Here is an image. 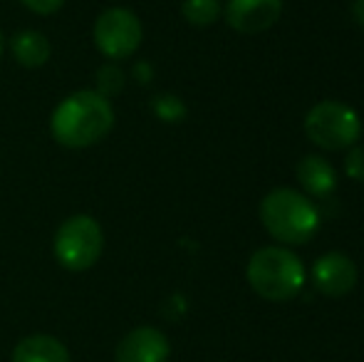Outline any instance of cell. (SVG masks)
<instances>
[{
	"label": "cell",
	"instance_id": "1",
	"mask_svg": "<svg viewBox=\"0 0 364 362\" xmlns=\"http://www.w3.org/2000/svg\"><path fill=\"white\" fill-rule=\"evenodd\" d=\"M114 127V110L100 92H75L53 112L50 129L55 142L70 149H82L102 142Z\"/></svg>",
	"mask_w": 364,
	"mask_h": 362
},
{
	"label": "cell",
	"instance_id": "2",
	"mask_svg": "<svg viewBox=\"0 0 364 362\" xmlns=\"http://www.w3.org/2000/svg\"><path fill=\"white\" fill-rule=\"evenodd\" d=\"M260 221L275 241L285 246H302L317 233L320 211L310 196L283 186L265 193L260 203Z\"/></svg>",
	"mask_w": 364,
	"mask_h": 362
},
{
	"label": "cell",
	"instance_id": "3",
	"mask_svg": "<svg viewBox=\"0 0 364 362\" xmlns=\"http://www.w3.org/2000/svg\"><path fill=\"white\" fill-rule=\"evenodd\" d=\"M248 283L260 298L283 303L295 298L305 285V266L302 261L283 246L260 248L248 261Z\"/></svg>",
	"mask_w": 364,
	"mask_h": 362
},
{
	"label": "cell",
	"instance_id": "4",
	"mask_svg": "<svg viewBox=\"0 0 364 362\" xmlns=\"http://www.w3.org/2000/svg\"><path fill=\"white\" fill-rule=\"evenodd\" d=\"M305 134L320 149L342 151L357 144L362 137V122L347 105L325 100L305 115Z\"/></svg>",
	"mask_w": 364,
	"mask_h": 362
},
{
	"label": "cell",
	"instance_id": "5",
	"mask_svg": "<svg viewBox=\"0 0 364 362\" xmlns=\"http://www.w3.org/2000/svg\"><path fill=\"white\" fill-rule=\"evenodd\" d=\"M105 233L92 216H73L55 233V258L68 271H87L102 256Z\"/></svg>",
	"mask_w": 364,
	"mask_h": 362
},
{
	"label": "cell",
	"instance_id": "6",
	"mask_svg": "<svg viewBox=\"0 0 364 362\" xmlns=\"http://www.w3.org/2000/svg\"><path fill=\"white\" fill-rule=\"evenodd\" d=\"M144 30L132 10L109 8L95 23V45L105 58L127 60L139 50Z\"/></svg>",
	"mask_w": 364,
	"mask_h": 362
},
{
	"label": "cell",
	"instance_id": "7",
	"mask_svg": "<svg viewBox=\"0 0 364 362\" xmlns=\"http://www.w3.org/2000/svg\"><path fill=\"white\" fill-rule=\"evenodd\" d=\"M283 13V0H228L225 23L243 35L270 30Z\"/></svg>",
	"mask_w": 364,
	"mask_h": 362
},
{
	"label": "cell",
	"instance_id": "8",
	"mask_svg": "<svg viewBox=\"0 0 364 362\" xmlns=\"http://www.w3.org/2000/svg\"><path fill=\"white\" fill-rule=\"evenodd\" d=\"M312 283L327 298H342L357 285V266L340 251L325 253L312 266Z\"/></svg>",
	"mask_w": 364,
	"mask_h": 362
},
{
	"label": "cell",
	"instance_id": "9",
	"mask_svg": "<svg viewBox=\"0 0 364 362\" xmlns=\"http://www.w3.org/2000/svg\"><path fill=\"white\" fill-rule=\"evenodd\" d=\"M171 345L161 330L151 325H141L127 333L117 345L114 362H166Z\"/></svg>",
	"mask_w": 364,
	"mask_h": 362
},
{
	"label": "cell",
	"instance_id": "10",
	"mask_svg": "<svg viewBox=\"0 0 364 362\" xmlns=\"http://www.w3.org/2000/svg\"><path fill=\"white\" fill-rule=\"evenodd\" d=\"M295 176L300 181L305 196H315V198H327L337 186V171L325 156L317 154H307L300 159L295 169Z\"/></svg>",
	"mask_w": 364,
	"mask_h": 362
},
{
	"label": "cell",
	"instance_id": "11",
	"mask_svg": "<svg viewBox=\"0 0 364 362\" xmlns=\"http://www.w3.org/2000/svg\"><path fill=\"white\" fill-rule=\"evenodd\" d=\"M13 362H70V353L53 335H28L15 345Z\"/></svg>",
	"mask_w": 364,
	"mask_h": 362
},
{
	"label": "cell",
	"instance_id": "12",
	"mask_svg": "<svg viewBox=\"0 0 364 362\" xmlns=\"http://www.w3.org/2000/svg\"><path fill=\"white\" fill-rule=\"evenodd\" d=\"M10 50H13V58L18 60V65L23 68H43L50 60V43L43 33L38 30H23L10 40Z\"/></svg>",
	"mask_w": 364,
	"mask_h": 362
},
{
	"label": "cell",
	"instance_id": "13",
	"mask_svg": "<svg viewBox=\"0 0 364 362\" xmlns=\"http://www.w3.org/2000/svg\"><path fill=\"white\" fill-rule=\"evenodd\" d=\"M181 13L191 25L206 28V25H213L218 20L220 5H218V0H183Z\"/></svg>",
	"mask_w": 364,
	"mask_h": 362
},
{
	"label": "cell",
	"instance_id": "14",
	"mask_svg": "<svg viewBox=\"0 0 364 362\" xmlns=\"http://www.w3.org/2000/svg\"><path fill=\"white\" fill-rule=\"evenodd\" d=\"M151 107L159 119H164V122H181L183 117H186V105L173 95H159L156 100L151 102Z\"/></svg>",
	"mask_w": 364,
	"mask_h": 362
},
{
	"label": "cell",
	"instance_id": "15",
	"mask_svg": "<svg viewBox=\"0 0 364 362\" xmlns=\"http://www.w3.org/2000/svg\"><path fill=\"white\" fill-rule=\"evenodd\" d=\"M97 85H100L97 92H100L102 97H109L124 87V75H122V70H117L114 65H107V68H102L100 73H97Z\"/></svg>",
	"mask_w": 364,
	"mask_h": 362
},
{
	"label": "cell",
	"instance_id": "16",
	"mask_svg": "<svg viewBox=\"0 0 364 362\" xmlns=\"http://www.w3.org/2000/svg\"><path fill=\"white\" fill-rule=\"evenodd\" d=\"M345 171L350 179L364 181V147H350L345 156Z\"/></svg>",
	"mask_w": 364,
	"mask_h": 362
},
{
	"label": "cell",
	"instance_id": "17",
	"mask_svg": "<svg viewBox=\"0 0 364 362\" xmlns=\"http://www.w3.org/2000/svg\"><path fill=\"white\" fill-rule=\"evenodd\" d=\"M25 8H30L33 13L38 15H53L58 13L60 8L65 5V0H20Z\"/></svg>",
	"mask_w": 364,
	"mask_h": 362
},
{
	"label": "cell",
	"instance_id": "18",
	"mask_svg": "<svg viewBox=\"0 0 364 362\" xmlns=\"http://www.w3.org/2000/svg\"><path fill=\"white\" fill-rule=\"evenodd\" d=\"M352 15H355V20L364 28V0H355L352 3Z\"/></svg>",
	"mask_w": 364,
	"mask_h": 362
},
{
	"label": "cell",
	"instance_id": "19",
	"mask_svg": "<svg viewBox=\"0 0 364 362\" xmlns=\"http://www.w3.org/2000/svg\"><path fill=\"white\" fill-rule=\"evenodd\" d=\"M0 50H3V33H0Z\"/></svg>",
	"mask_w": 364,
	"mask_h": 362
}]
</instances>
